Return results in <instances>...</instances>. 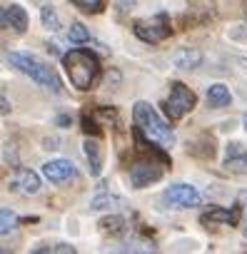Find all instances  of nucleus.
<instances>
[{
  "label": "nucleus",
  "mask_w": 247,
  "mask_h": 254,
  "mask_svg": "<svg viewBox=\"0 0 247 254\" xmlns=\"http://www.w3.org/2000/svg\"><path fill=\"white\" fill-rule=\"evenodd\" d=\"M15 227H18V214L10 209H0V237L15 232Z\"/></svg>",
  "instance_id": "obj_16"
},
{
  "label": "nucleus",
  "mask_w": 247,
  "mask_h": 254,
  "mask_svg": "<svg viewBox=\"0 0 247 254\" xmlns=\"http://www.w3.org/2000/svg\"><path fill=\"white\" fill-rule=\"evenodd\" d=\"M10 112V105H8V100L5 97H0V115H8Z\"/></svg>",
  "instance_id": "obj_26"
},
{
  "label": "nucleus",
  "mask_w": 247,
  "mask_h": 254,
  "mask_svg": "<svg viewBox=\"0 0 247 254\" xmlns=\"http://www.w3.org/2000/svg\"><path fill=\"white\" fill-rule=\"evenodd\" d=\"M163 199L172 209H190V207H197L202 202V194L190 185H172V187L165 190Z\"/></svg>",
  "instance_id": "obj_6"
},
{
  "label": "nucleus",
  "mask_w": 247,
  "mask_h": 254,
  "mask_svg": "<svg viewBox=\"0 0 247 254\" xmlns=\"http://www.w3.org/2000/svg\"><path fill=\"white\" fill-rule=\"evenodd\" d=\"M5 28H10L8 25V8L0 5V30H5Z\"/></svg>",
  "instance_id": "obj_24"
},
{
  "label": "nucleus",
  "mask_w": 247,
  "mask_h": 254,
  "mask_svg": "<svg viewBox=\"0 0 247 254\" xmlns=\"http://www.w3.org/2000/svg\"><path fill=\"white\" fill-rule=\"evenodd\" d=\"M82 125H85V132H87V135H97V132H100V130H97V125H95L87 115L82 117Z\"/></svg>",
  "instance_id": "obj_23"
},
{
  "label": "nucleus",
  "mask_w": 247,
  "mask_h": 254,
  "mask_svg": "<svg viewBox=\"0 0 247 254\" xmlns=\"http://www.w3.org/2000/svg\"><path fill=\"white\" fill-rule=\"evenodd\" d=\"M10 187H13L15 192H23V194H38L40 180H38V175L30 172V170H18V172L13 175Z\"/></svg>",
  "instance_id": "obj_10"
},
{
  "label": "nucleus",
  "mask_w": 247,
  "mask_h": 254,
  "mask_svg": "<svg viewBox=\"0 0 247 254\" xmlns=\"http://www.w3.org/2000/svg\"><path fill=\"white\" fill-rule=\"evenodd\" d=\"M225 170L240 172V175L247 172V147L245 145H240V142H230L227 145V150H225Z\"/></svg>",
  "instance_id": "obj_9"
},
{
  "label": "nucleus",
  "mask_w": 247,
  "mask_h": 254,
  "mask_svg": "<svg viewBox=\"0 0 247 254\" xmlns=\"http://www.w3.org/2000/svg\"><path fill=\"white\" fill-rule=\"evenodd\" d=\"M43 175H45L50 182H55V185H65V182L75 180L78 170H75V165H73L70 160H53V162H48V165L43 167Z\"/></svg>",
  "instance_id": "obj_8"
},
{
  "label": "nucleus",
  "mask_w": 247,
  "mask_h": 254,
  "mask_svg": "<svg viewBox=\"0 0 247 254\" xmlns=\"http://www.w3.org/2000/svg\"><path fill=\"white\" fill-rule=\"evenodd\" d=\"M68 38H70V43H75V45H82V43H87V40H90V33H87V28H85V25L75 23V25L70 28Z\"/></svg>",
  "instance_id": "obj_18"
},
{
  "label": "nucleus",
  "mask_w": 247,
  "mask_h": 254,
  "mask_svg": "<svg viewBox=\"0 0 247 254\" xmlns=\"http://www.w3.org/2000/svg\"><path fill=\"white\" fill-rule=\"evenodd\" d=\"M200 60H202V55H200L197 50H190V48H182V50H177V53L172 55V63H175L177 67H182V70L197 67Z\"/></svg>",
  "instance_id": "obj_11"
},
{
  "label": "nucleus",
  "mask_w": 247,
  "mask_h": 254,
  "mask_svg": "<svg viewBox=\"0 0 247 254\" xmlns=\"http://www.w3.org/2000/svg\"><path fill=\"white\" fill-rule=\"evenodd\" d=\"M105 232H110V234H120L122 232V219L120 217H110V219H102V224H100Z\"/></svg>",
  "instance_id": "obj_20"
},
{
  "label": "nucleus",
  "mask_w": 247,
  "mask_h": 254,
  "mask_svg": "<svg viewBox=\"0 0 247 254\" xmlns=\"http://www.w3.org/2000/svg\"><path fill=\"white\" fill-rule=\"evenodd\" d=\"M200 222H202V224H207V227H212V224H217V222H222V224H235V222H237V212L210 209V212H205V214L200 217Z\"/></svg>",
  "instance_id": "obj_12"
},
{
  "label": "nucleus",
  "mask_w": 247,
  "mask_h": 254,
  "mask_svg": "<svg viewBox=\"0 0 247 254\" xmlns=\"http://www.w3.org/2000/svg\"><path fill=\"white\" fill-rule=\"evenodd\" d=\"M85 155L90 160V172L92 175H100V167H102V155H100V145L95 140H85Z\"/></svg>",
  "instance_id": "obj_15"
},
{
  "label": "nucleus",
  "mask_w": 247,
  "mask_h": 254,
  "mask_svg": "<svg viewBox=\"0 0 247 254\" xmlns=\"http://www.w3.org/2000/svg\"><path fill=\"white\" fill-rule=\"evenodd\" d=\"M8 60H10V65H13L15 70H20L23 75H28L35 85L45 87L48 92H60V90H63V82H60V77L55 75V70L48 67L45 63H40L38 58H33V55H28V53H10Z\"/></svg>",
  "instance_id": "obj_2"
},
{
  "label": "nucleus",
  "mask_w": 247,
  "mask_h": 254,
  "mask_svg": "<svg viewBox=\"0 0 247 254\" xmlns=\"http://www.w3.org/2000/svg\"><path fill=\"white\" fill-rule=\"evenodd\" d=\"M242 125H245V130H247V115H245V120H242Z\"/></svg>",
  "instance_id": "obj_27"
},
{
  "label": "nucleus",
  "mask_w": 247,
  "mask_h": 254,
  "mask_svg": "<svg viewBox=\"0 0 247 254\" xmlns=\"http://www.w3.org/2000/svg\"><path fill=\"white\" fill-rule=\"evenodd\" d=\"M207 102H210V107H225L232 102V95L225 85H212L207 90Z\"/></svg>",
  "instance_id": "obj_13"
},
{
  "label": "nucleus",
  "mask_w": 247,
  "mask_h": 254,
  "mask_svg": "<svg viewBox=\"0 0 247 254\" xmlns=\"http://www.w3.org/2000/svg\"><path fill=\"white\" fill-rule=\"evenodd\" d=\"M35 252H65V254H75V249L70 244H55V247H38Z\"/></svg>",
  "instance_id": "obj_22"
},
{
  "label": "nucleus",
  "mask_w": 247,
  "mask_h": 254,
  "mask_svg": "<svg viewBox=\"0 0 247 254\" xmlns=\"http://www.w3.org/2000/svg\"><path fill=\"white\" fill-rule=\"evenodd\" d=\"M245 232H247V227H245Z\"/></svg>",
  "instance_id": "obj_28"
},
{
  "label": "nucleus",
  "mask_w": 247,
  "mask_h": 254,
  "mask_svg": "<svg viewBox=\"0 0 247 254\" xmlns=\"http://www.w3.org/2000/svg\"><path fill=\"white\" fill-rule=\"evenodd\" d=\"M112 202H117V199H115V197H107V194H100V197L92 199V209H105V207L112 204Z\"/></svg>",
  "instance_id": "obj_21"
},
{
  "label": "nucleus",
  "mask_w": 247,
  "mask_h": 254,
  "mask_svg": "<svg viewBox=\"0 0 247 254\" xmlns=\"http://www.w3.org/2000/svg\"><path fill=\"white\" fill-rule=\"evenodd\" d=\"M160 177H163V167H160L158 162H153V160H140V162H135V165L130 167V182H133V187H138V190H143V187L158 182Z\"/></svg>",
  "instance_id": "obj_7"
},
{
  "label": "nucleus",
  "mask_w": 247,
  "mask_h": 254,
  "mask_svg": "<svg viewBox=\"0 0 247 254\" xmlns=\"http://www.w3.org/2000/svg\"><path fill=\"white\" fill-rule=\"evenodd\" d=\"M70 3H75L82 13H100L105 8V0H70Z\"/></svg>",
  "instance_id": "obj_19"
},
{
  "label": "nucleus",
  "mask_w": 247,
  "mask_h": 254,
  "mask_svg": "<svg viewBox=\"0 0 247 254\" xmlns=\"http://www.w3.org/2000/svg\"><path fill=\"white\" fill-rule=\"evenodd\" d=\"M133 117H135L138 135H140L145 142H150V145H155V147H160V150H170V147L175 145L172 127L155 112L153 105L138 102L135 110H133Z\"/></svg>",
  "instance_id": "obj_1"
},
{
  "label": "nucleus",
  "mask_w": 247,
  "mask_h": 254,
  "mask_svg": "<svg viewBox=\"0 0 247 254\" xmlns=\"http://www.w3.org/2000/svg\"><path fill=\"white\" fill-rule=\"evenodd\" d=\"M40 18H43V25L48 30H58L60 28V18H58V13H55L53 5H43L40 8Z\"/></svg>",
  "instance_id": "obj_17"
},
{
  "label": "nucleus",
  "mask_w": 247,
  "mask_h": 254,
  "mask_svg": "<svg viewBox=\"0 0 247 254\" xmlns=\"http://www.w3.org/2000/svg\"><path fill=\"white\" fill-rule=\"evenodd\" d=\"M170 33H172V28H170V20L165 13L135 23V35L145 43H163L165 38H170Z\"/></svg>",
  "instance_id": "obj_5"
},
{
  "label": "nucleus",
  "mask_w": 247,
  "mask_h": 254,
  "mask_svg": "<svg viewBox=\"0 0 247 254\" xmlns=\"http://www.w3.org/2000/svg\"><path fill=\"white\" fill-rule=\"evenodd\" d=\"M63 65H65V70L70 75V82L78 90H90L97 72H100V63L90 50H70L63 58Z\"/></svg>",
  "instance_id": "obj_3"
},
{
  "label": "nucleus",
  "mask_w": 247,
  "mask_h": 254,
  "mask_svg": "<svg viewBox=\"0 0 247 254\" xmlns=\"http://www.w3.org/2000/svg\"><path fill=\"white\" fill-rule=\"evenodd\" d=\"M195 102H197V97H195V92H192L187 85L172 82L170 95H167V100H165V112H167V117L180 120V117H185V115L195 107Z\"/></svg>",
  "instance_id": "obj_4"
},
{
  "label": "nucleus",
  "mask_w": 247,
  "mask_h": 254,
  "mask_svg": "<svg viewBox=\"0 0 247 254\" xmlns=\"http://www.w3.org/2000/svg\"><path fill=\"white\" fill-rule=\"evenodd\" d=\"M8 25L18 33H25L28 30V13L20 5H10L8 8Z\"/></svg>",
  "instance_id": "obj_14"
},
{
  "label": "nucleus",
  "mask_w": 247,
  "mask_h": 254,
  "mask_svg": "<svg viewBox=\"0 0 247 254\" xmlns=\"http://www.w3.org/2000/svg\"><path fill=\"white\" fill-rule=\"evenodd\" d=\"M133 5H135V0H117V8L120 10H130Z\"/></svg>",
  "instance_id": "obj_25"
}]
</instances>
